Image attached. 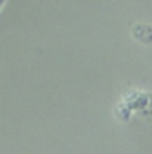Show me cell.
<instances>
[{
	"label": "cell",
	"mask_w": 152,
	"mask_h": 154,
	"mask_svg": "<svg viewBox=\"0 0 152 154\" xmlns=\"http://www.w3.org/2000/svg\"><path fill=\"white\" fill-rule=\"evenodd\" d=\"M132 36L134 40L143 43V45H152V25L146 22H137L132 27Z\"/></svg>",
	"instance_id": "obj_1"
},
{
	"label": "cell",
	"mask_w": 152,
	"mask_h": 154,
	"mask_svg": "<svg viewBox=\"0 0 152 154\" xmlns=\"http://www.w3.org/2000/svg\"><path fill=\"white\" fill-rule=\"evenodd\" d=\"M4 2H6V0H0V9L3 8V5H4Z\"/></svg>",
	"instance_id": "obj_2"
}]
</instances>
